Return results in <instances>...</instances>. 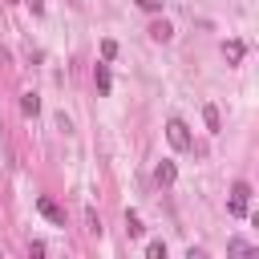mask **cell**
I'll return each mask as SVG.
<instances>
[{
    "mask_svg": "<svg viewBox=\"0 0 259 259\" xmlns=\"http://www.w3.org/2000/svg\"><path fill=\"white\" fill-rule=\"evenodd\" d=\"M202 117H206V130H210V134H219V130H223V117H219V109H214V105H206V109H202Z\"/></svg>",
    "mask_w": 259,
    "mask_h": 259,
    "instance_id": "cell-9",
    "label": "cell"
},
{
    "mask_svg": "<svg viewBox=\"0 0 259 259\" xmlns=\"http://www.w3.org/2000/svg\"><path fill=\"white\" fill-rule=\"evenodd\" d=\"M138 8H146V12H162V0H138Z\"/></svg>",
    "mask_w": 259,
    "mask_h": 259,
    "instance_id": "cell-14",
    "label": "cell"
},
{
    "mask_svg": "<svg viewBox=\"0 0 259 259\" xmlns=\"http://www.w3.org/2000/svg\"><path fill=\"white\" fill-rule=\"evenodd\" d=\"M174 178H178V166H174L170 158H162V162L154 166V182H158V186H170Z\"/></svg>",
    "mask_w": 259,
    "mask_h": 259,
    "instance_id": "cell-3",
    "label": "cell"
},
{
    "mask_svg": "<svg viewBox=\"0 0 259 259\" xmlns=\"http://www.w3.org/2000/svg\"><path fill=\"white\" fill-rule=\"evenodd\" d=\"M125 231H130V235H134V239H138V235H142V219H138V214H134V210H125Z\"/></svg>",
    "mask_w": 259,
    "mask_h": 259,
    "instance_id": "cell-10",
    "label": "cell"
},
{
    "mask_svg": "<svg viewBox=\"0 0 259 259\" xmlns=\"http://www.w3.org/2000/svg\"><path fill=\"white\" fill-rule=\"evenodd\" d=\"M8 4H16V0H8Z\"/></svg>",
    "mask_w": 259,
    "mask_h": 259,
    "instance_id": "cell-16",
    "label": "cell"
},
{
    "mask_svg": "<svg viewBox=\"0 0 259 259\" xmlns=\"http://www.w3.org/2000/svg\"><path fill=\"white\" fill-rule=\"evenodd\" d=\"M20 109H24V117H36V113H40V97H36V93H24V97H20Z\"/></svg>",
    "mask_w": 259,
    "mask_h": 259,
    "instance_id": "cell-8",
    "label": "cell"
},
{
    "mask_svg": "<svg viewBox=\"0 0 259 259\" xmlns=\"http://www.w3.org/2000/svg\"><path fill=\"white\" fill-rule=\"evenodd\" d=\"M146 255H150V259H166V243H150Z\"/></svg>",
    "mask_w": 259,
    "mask_h": 259,
    "instance_id": "cell-12",
    "label": "cell"
},
{
    "mask_svg": "<svg viewBox=\"0 0 259 259\" xmlns=\"http://www.w3.org/2000/svg\"><path fill=\"white\" fill-rule=\"evenodd\" d=\"M243 53H247V45H243V40H227V45H223L227 65H239V61H243Z\"/></svg>",
    "mask_w": 259,
    "mask_h": 259,
    "instance_id": "cell-5",
    "label": "cell"
},
{
    "mask_svg": "<svg viewBox=\"0 0 259 259\" xmlns=\"http://www.w3.org/2000/svg\"><path fill=\"white\" fill-rule=\"evenodd\" d=\"M170 36H174V28H170L166 20H154V24H150V40H158V45H166Z\"/></svg>",
    "mask_w": 259,
    "mask_h": 259,
    "instance_id": "cell-6",
    "label": "cell"
},
{
    "mask_svg": "<svg viewBox=\"0 0 259 259\" xmlns=\"http://www.w3.org/2000/svg\"><path fill=\"white\" fill-rule=\"evenodd\" d=\"M247 198H251V186H247V182H235V186H231V202H227V210H231L235 219H247Z\"/></svg>",
    "mask_w": 259,
    "mask_h": 259,
    "instance_id": "cell-2",
    "label": "cell"
},
{
    "mask_svg": "<svg viewBox=\"0 0 259 259\" xmlns=\"http://www.w3.org/2000/svg\"><path fill=\"white\" fill-rule=\"evenodd\" d=\"M231 251H235V255H243V251H255V247H251L247 239H231Z\"/></svg>",
    "mask_w": 259,
    "mask_h": 259,
    "instance_id": "cell-13",
    "label": "cell"
},
{
    "mask_svg": "<svg viewBox=\"0 0 259 259\" xmlns=\"http://www.w3.org/2000/svg\"><path fill=\"white\" fill-rule=\"evenodd\" d=\"M93 85H97V93H109V89H113V77H109V69H105V65H97V69H93Z\"/></svg>",
    "mask_w": 259,
    "mask_h": 259,
    "instance_id": "cell-7",
    "label": "cell"
},
{
    "mask_svg": "<svg viewBox=\"0 0 259 259\" xmlns=\"http://www.w3.org/2000/svg\"><path fill=\"white\" fill-rule=\"evenodd\" d=\"M101 57L113 61V57H117V40H101Z\"/></svg>",
    "mask_w": 259,
    "mask_h": 259,
    "instance_id": "cell-11",
    "label": "cell"
},
{
    "mask_svg": "<svg viewBox=\"0 0 259 259\" xmlns=\"http://www.w3.org/2000/svg\"><path fill=\"white\" fill-rule=\"evenodd\" d=\"M36 210H40V214H45L53 227H65V210H61L53 198H40V202H36Z\"/></svg>",
    "mask_w": 259,
    "mask_h": 259,
    "instance_id": "cell-4",
    "label": "cell"
},
{
    "mask_svg": "<svg viewBox=\"0 0 259 259\" xmlns=\"http://www.w3.org/2000/svg\"><path fill=\"white\" fill-rule=\"evenodd\" d=\"M85 219H89V231H93V235H97V231H101V219H97V210H89V214H85Z\"/></svg>",
    "mask_w": 259,
    "mask_h": 259,
    "instance_id": "cell-15",
    "label": "cell"
},
{
    "mask_svg": "<svg viewBox=\"0 0 259 259\" xmlns=\"http://www.w3.org/2000/svg\"><path fill=\"white\" fill-rule=\"evenodd\" d=\"M166 138H170L174 150H190V130H186L182 117H170V121H166Z\"/></svg>",
    "mask_w": 259,
    "mask_h": 259,
    "instance_id": "cell-1",
    "label": "cell"
}]
</instances>
